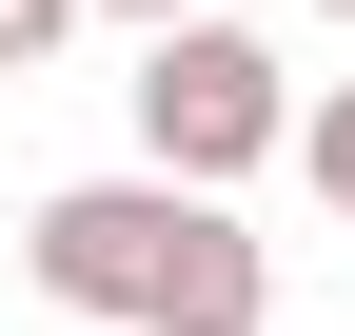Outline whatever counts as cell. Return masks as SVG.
I'll return each instance as SVG.
<instances>
[{"mask_svg":"<svg viewBox=\"0 0 355 336\" xmlns=\"http://www.w3.org/2000/svg\"><path fill=\"white\" fill-rule=\"evenodd\" d=\"M20 277L99 336H257L277 317V258L237 237V198L198 178H60L20 218Z\"/></svg>","mask_w":355,"mask_h":336,"instance_id":"6da1fadb","label":"cell"},{"mask_svg":"<svg viewBox=\"0 0 355 336\" xmlns=\"http://www.w3.org/2000/svg\"><path fill=\"white\" fill-rule=\"evenodd\" d=\"M257 158H296V79L257 60L237 20H178V40H139V178L237 198Z\"/></svg>","mask_w":355,"mask_h":336,"instance_id":"7a4b0ae2","label":"cell"},{"mask_svg":"<svg viewBox=\"0 0 355 336\" xmlns=\"http://www.w3.org/2000/svg\"><path fill=\"white\" fill-rule=\"evenodd\" d=\"M296 178H316V198H336V218H355V79H336V99H316V119H296Z\"/></svg>","mask_w":355,"mask_h":336,"instance_id":"3957f363","label":"cell"},{"mask_svg":"<svg viewBox=\"0 0 355 336\" xmlns=\"http://www.w3.org/2000/svg\"><path fill=\"white\" fill-rule=\"evenodd\" d=\"M79 20V0H0V60H40V40H60Z\"/></svg>","mask_w":355,"mask_h":336,"instance_id":"277c9868","label":"cell"},{"mask_svg":"<svg viewBox=\"0 0 355 336\" xmlns=\"http://www.w3.org/2000/svg\"><path fill=\"white\" fill-rule=\"evenodd\" d=\"M119 20H139V40H178V20H198V0H119Z\"/></svg>","mask_w":355,"mask_h":336,"instance_id":"5b68a950","label":"cell"},{"mask_svg":"<svg viewBox=\"0 0 355 336\" xmlns=\"http://www.w3.org/2000/svg\"><path fill=\"white\" fill-rule=\"evenodd\" d=\"M316 20H355V0H316Z\"/></svg>","mask_w":355,"mask_h":336,"instance_id":"8992f818","label":"cell"},{"mask_svg":"<svg viewBox=\"0 0 355 336\" xmlns=\"http://www.w3.org/2000/svg\"><path fill=\"white\" fill-rule=\"evenodd\" d=\"M0 79H20V60H0Z\"/></svg>","mask_w":355,"mask_h":336,"instance_id":"52a82bcc","label":"cell"}]
</instances>
